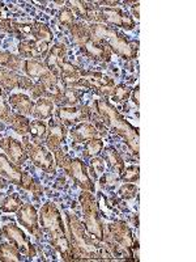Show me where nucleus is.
Listing matches in <instances>:
<instances>
[{
    "instance_id": "nucleus-38",
    "label": "nucleus",
    "mask_w": 196,
    "mask_h": 262,
    "mask_svg": "<svg viewBox=\"0 0 196 262\" xmlns=\"http://www.w3.org/2000/svg\"><path fill=\"white\" fill-rule=\"evenodd\" d=\"M131 93H132V88L130 85H126V84H118L115 86V91H114L113 96V101L115 104H125L130 100Z\"/></svg>"
},
{
    "instance_id": "nucleus-21",
    "label": "nucleus",
    "mask_w": 196,
    "mask_h": 262,
    "mask_svg": "<svg viewBox=\"0 0 196 262\" xmlns=\"http://www.w3.org/2000/svg\"><path fill=\"white\" fill-rule=\"evenodd\" d=\"M50 50V45L42 43L36 39H22L17 46L18 55L24 59H34L39 60L46 57V54Z\"/></svg>"
},
{
    "instance_id": "nucleus-15",
    "label": "nucleus",
    "mask_w": 196,
    "mask_h": 262,
    "mask_svg": "<svg viewBox=\"0 0 196 262\" xmlns=\"http://www.w3.org/2000/svg\"><path fill=\"white\" fill-rule=\"evenodd\" d=\"M36 85L37 84L24 74L12 71L6 67H0V86L3 88V91L21 90L32 95L36 90Z\"/></svg>"
},
{
    "instance_id": "nucleus-26",
    "label": "nucleus",
    "mask_w": 196,
    "mask_h": 262,
    "mask_svg": "<svg viewBox=\"0 0 196 262\" xmlns=\"http://www.w3.org/2000/svg\"><path fill=\"white\" fill-rule=\"evenodd\" d=\"M104 159L105 161H106L107 165H109V167L116 173V176L120 179L123 174V170H125L126 168V163L125 160H123L122 155H120L114 147H107V148H105Z\"/></svg>"
},
{
    "instance_id": "nucleus-43",
    "label": "nucleus",
    "mask_w": 196,
    "mask_h": 262,
    "mask_svg": "<svg viewBox=\"0 0 196 262\" xmlns=\"http://www.w3.org/2000/svg\"><path fill=\"white\" fill-rule=\"evenodd\" d=\"M131 95H132V101H134V104L139 107L140 106V100H139L140 98V86H139V84H137L134 90H132V93H131Z\"/></svg>"
},
{
    "instance_id": "nucleus-11",
    "label": "nucleus",
    "mask_w": 196,
    "mask_h": 262,
    "mask_svg": "<svg viewBox=\"0 0 196 262\" xmlns=\"http://www.w3.org/2000/svg\"><path fill=\"white\" fill-rule=\"evenodd\" d=\"M115 81L110 76H107V75L102 74V72L84 71V70H81L80 79H79L75 88L93 90L101 97L111 98L114 91H115Z\"/></svg>"
},
{
    "instance_id": "nucleus-28",
    "label": "nucleus",
    "mask_w": 196,
    "mask_h": 262,
    "mask_svg": "<svg viewBox=\"0 0 196 262\" xmlns=\"http://www.w3.org/2000/svg\"><path fill=\"white\" fill-rule=\"evenodd\" d=\"M16 23H17V20L12 15L9 7H7L6 4H0V30H3L4 33H8V34L15 36Z\"/></svg>"
},
{
    "instance_id": "nucleus-40",
    "label": "nucleus",
    "mask_w": 196,
    "mask_h": 262,
    "mask_svg": "<svg viewBox=\"0 0 196 262\" xmlns=\"http://www.w3.org/2000/svg\"><path fill=\"white\" fill-rule=\"evenodd\" d=\"M140 179V167L139 165H128L123 170L120 177L122 182H130V184H137Z\"/></svg>"
},
{
    "instance_id": "nucleus-46",
    "label": "nucleus",
    "mask_w": 196,
    "mask_h": 262,
    "mask_svg": "<svg viewBox=\"0 0 196 262\" xmlns=\"http://www.w3.org/2000/svg\"><path fill=\"white\" fill-rule=\"evenodd\" d=\"M0 138H2V137H0Z\"/></svg>"
},
{
    "instance_id": "nucleus-20",
    "label": "nucleus",
    "mask_w": 196,
    "mask_h": 262,
    "mask_svg": "<svg viewBox=\"0 0 196 262\" xmlns=\"http://www.w3.org/2000/svg\"><path fill=\"white\" fill-rule=\"evenodd\" d=\"M67 62H68V59H67V46L63 42L54 43L50 48V50H48V53L46 54L45 59H43V63L46 64V67L57 78L59 76L60 71H62V69L64 67Z\"/></svg>"
},
{
    "instance_id": "nucleus-5",
    "label": "nucleus",
    "mask_w": 196,
    "mask_h": 262,
    "mask_svg": "<svg viewBox=\"0 0 196 262\" xmlns=\"http://www.w3.org/2000/svg\"><path fill=\"white\" fill-rule=\"evenodd\" d=\"M104 244L114 259H134V250L139 249L130 226L125 221H114L105 227Z\"/></svg>"
},
{
    "instance_id": "nucleus-45",
    "label": "nucleus",
    "mask_w": 196,
    "mask_h": 262,
    "mask_svg": "<svg viewBox=\"0 0 196 262\" xmlns=\"http://www.w3.org/2000/svg\"><path fill=\"white\" fill-rule=\"evenodd\" d=\"M2 53H3V50H2V49H0V55H2Z\"/></svg>"
},
{
    "instance_id": "nucleus-32",
    "label": "nucleus",
    "mask_w": 196,
    "mask_h": 262,
    "mask_svg": "<svg viewBox=\"0 0 196 262\" xmlns=\"http://www.w3.org/2000/svg\"><path fill=\"white\" fill-rule=\"evenodd\" d=\"M20 189L30 191V193L34 194L36 196H42L43 194H45V189H43L41 182H39L38 180L34 179V177L28 172H24V176H22V181H21Z\"/></svg>"
},
{
    "instance_id": "nucleus-22",
    "label": "nucleus",
    "mask_w": 196,
    "mask_h": 262,
    "mask_svg": "<svg viewBox=\"0 0 196 262\" xmlns=\"http://www.w3.org/2000/svg\"><path fill=\"white\" fill-rule=\"evenodd\" d=\"M84 93L85 91L80 88H68V86L62 85L60 90L50 100L55 104V106H76L80 104Z\"/></svg>"
},
{
    "instance_id": "nucleus-10",
    "label": "nucleus",
    "mask_w": 196,
    "mask_h": 262,
    "mask_svg": "<svg viewBox=\"0 0 196 262\" xmlns=\"http://www.w3.org/2000/svg\"><path fill=\"white\" fill-rule=\"evenodd\" d=\"M21 72L29 79H32L34 83H38L45 86L48 92L47 98L53 97L60 90V86L63 85L59 81V79L41 60L24 59L22 67H21Z\"/></svg>"
},
{
    "instance_id": "nucleus-3",
    "label": "nucleus",
    "mask_w": 196,
    "mask_h": 262,
    "mask_svg": "<svg viewBox=\"0 0 196 262\" xmlns=\"http://www.w3.org/2000/svg\"><path fill=\"white\" fill-rule=\"evenodd\" d=\"M39 226L50 240V244L57 250L63 261H72L71 243H69L67 228L63 221V215L51 201L42 205L38 212Z\"/></svg>"
},
{
    "instance_id": "nucleus-19",
    "label": "nucleus",
    "mask_w": 196,
    "mask_h": 262,
    "mask_svg": "<svg viewBox=\"0 0 196 262\" xmlns=\"http://www.w3.org/2000/svg\"><path fill=\"white\" fill-rule=\"evenodd\" d=\"M0 149L6 154L9 160L15 163L18 167H22L28 160V152L25 149L24 144L13 139L12 137H2L0 138Z\"/></svg>"
},
{
    "instance_id": "nucleus-39",
    "label": "nucleus",
    "mask_w": 196,
    "mask_h": 262,
    "mask_svg": "<svg viewBox=\"0 0 196 262\" xmlns=\"http://www.w3.org/2000/svg\"><path fill=\"white\" fill-rule=\"evenodd\" d=\"M13 112L11 111V106L8 104V97L4 93L3 88L0 86V121L8 123Z\"/></svg>"
},
{
    "instance_id": "nucleus-25",
    "label": "nucleus",
    "mask_w": 196,
    "mask_h": 262,
    "mask_svg": "<svg viewBox=\"0 0 196 262\" xmlns=\"http://www.w3.org/2000/svg\"><path fill=\"white\" fill-rule=\"evenodd\" d=\"M54 111H55V104L51 101L50 98L39 97L34 102V109H33L32 116L36 119L47 121V119H50L53 117Z\"/></svg>"
},
{
    "instance_id": "nucleus-8",
    "label": "nucleus",
    "mask_w": 196,
    "mask_h": 262,
    "mask_svg": "<svg viewBox=\"0 0 196 262\" xmlns=\"http://www.w3.org/2000/svg\"><path fill=\"white\" fill-rule=\"evenodd\" d=\"M79 202H80L81 211H83V224L85 227L86 232L100 243H104L105 227L102 223L98 202L95 200L94 194L92 191L83 190L79 195Z\"/></svg>"
},
{
    "instance_id": "nucleus-29",
    "label": "nucleus",
    "mask_w": 196,
    "mask_h": 262,
    "mask_svg": "<svg viewBox=\"0 0 196 262\" xmlns=\"http://www.w3.org/2000/svg\"><path fill=\"white\" fill-rule=\"evenodd\" d=\"M30 122H32V121H30L28 117L13 112L12 117H11V119H9L8 125H9V127L15 131L16 134L21 135V137L24 138V137H28V135H29Z\"/></svg>"
},
{
    "instance_id": "nucleus-36",
    "label": "nucleus",
    "mask_w": 196,
    "mask_h": 262,
    "mask_svg": "<svg viewBox=\"0 0 196 262\" xmlns=\"http://www.w3.org/2000/svg\"><path fill=\"white\" fill-rule=\"evenodd\" d=\"M47 128L48 126L43 121H41V119H34V121L30 122L29 135L34 140L45 139L46 135H47Z\"/></svg>"
},
{
    "instance_id": "nucleus-1",
    "label": "nucleus",
    "mask_w": 196,
    "mask_h": 262,
    "mask_svg": "<svg viewBox=\"0 0 196 262\" xmlns=\"http://www.w3.org/2000/svg\"><path fill=\"white\" fill-rule=\"evenodd\" d=\"M65 228L71 243L72 261H113V256L98 240L86 232L76 214L65 212Z\"/></svg>"
},
{
    "instance_id": "nucleus-35",
    "label": "nucleus",
    "mask_w": 196,
    "mask_h": 262,
    "mask_svg": "<svg viewBox=\"0 0 196 262\" xmlns=\"http://www.w3.org/2000/svg\"><path fill=\"white\" fill-rule=\"evenodd\" d=\"M105 167H106V161L101 156H95L90 159V164L88 165V172L93 181H98V179L104 174Z\"/></svg>"
},
{
    "instance_id": "nucleus-17",
    "label": "nucleus",
    "mask_w": 196,
    "mask_h": 262,
    "mask_svg": "<svg viewBox=\"0 0 196 262\" xmlns=\"http://www.w3.org/2000/svg\"><path fill=\"white\" fill-rule=\"evenodd\" d=\"M16 214H17V222L20 226L24 227L30 235L39 240L43 235V231L39 226V216L36 206L32 203H22Z\"/></svg>"
},
{
    "instance_id": "nucleus-4",
    "label": "nucleus",
    "mask_w": 196,
    "mask_h": 262,
    "mask_svg": "<svg viewBox=\"0 0 196 262\" xmlns=\"http://www.w3.org/2000/svg\"><path fill=\"white\" fill-rule=\"evenodd\" d=\"M93 39L107 46L110 51L125 60H134L139 55V41H132L125 33L102 24H88Z\"/></svg>"
},
{
    "instance_id": "nucleus-16",
    "label": "nucleus",
    "mask_w": 196,
    "mask_h": 262,
    "mask_svg": "<svg viewBox=\"0 0 196 262\" xmlns=\"http://www.w3.org/2000/svg\"><path fill=\"white\" fill-rule=\"evenodd\" d=\"M67 135H68V130L63 123H60L58 119L57 121H50L47 135L45 138V144L46 148L53 154L55 160L65 154L62 147L67 139Z\"/></svg>"
},
{
    "instance_id": "nucleus-37",
    "label": "nucleus",
    "mask_w": 196,
    "mask_h": 262,
    "mask_svg": "<svg viewBox=\"0 0 196 262\" xmlns=\"http://www.w3.org/2000/svg\"><path fill=\"white\" fill-rule=\"evenodd\" d=\"M57 18L60 27L65 28V29H69V28L76 23V15H75L74 11L67 6L63 7L59 12H58Z\"/></svg>"
},
{
    "instance_id": "nucleus-2",
    "label": "nucleus",
    "mask_w": 196,
    "mask_h": 262,
    "mask_svg": "<svg viewBox=\"0 0 196 262\" xmlns=\"http://www.w3.org/2000/svg\"><path fill=\"white\" fill-rule=\"evenodd\" d=\"M92 109L94 111L95 117L100 119V122L107 130L113 131L114 134L122 138L128 148L131 149V152L136 158H139V130L134 125H131L107 98L101 97L94 100Z\"/></svg>"
},
{
    "instance_id": "nucleus-14",
    "label": "nucleus",
    "mask_w": 196,
    "mask_h": 262,
    "mask_svg": "<svg viewBox=\"0 0 196 262\" xmlns=\"http://www.w3.org/2000/svg\"><path fill=\"white\" fill-rule=\"evenodd\" d=\"M0 233L3 237H6L11 244L15 245L17 249H20L21 254L27 256L28 258L32 259L36 257L37 249L36 247L30 243L29 237L25 235V232L18 226L13 223H7L2 226Z\"/></svg>"
},
{
    "instance_id": "nucleus-6",
    "label": "nucleus",
    "mask_w": 196,
    "mask_h": 262,
    "mask_svg": "<svg viewBox=\"0 0 196 262\" xmlns=\"http://www.w3.org/2000/svg\"><path fill=\"white\" fill-rule=\"evenodd\" d=\"M68 30L71 33V37L74 39V43L76 45V48L86 58H89L90 60H94V62H111L113 53L110 51V49L93 39L88 24H85L84 21H79V23L76 21Z\"/></svg>"
},
{
    "instance_id": "nucleus-41",
    "label": "nucleus",
    "mask_w": 196,
    "mask_h": 262,
    "mask_svg": "<svg viewBox=\"0 0 196 262\" xmlns=\"http://www.w3.org/2000/svg\"><path fill=\"white\" fill-rule=\"evenodd\" d=\"M137 195V186L136 184H130V182H123V185L119 188L118 196L122 201L132 200Z\"/></svg>"
},
{
    "instance_id": "nucleus-18",
    "label": "nucleus",
    "mask_w": 196,
    "mask_h": 262,
    "mask_svg": "<svg viewBox=\"0 0 196 262\" xmlns=\"http://www.w3.org/2000/svg\"><path fill=\"white\" fill-rule=\"evenodd\" d=\"M107 134V128L102 126L101 128H98L97 125L92 122H81L79 125L74 126L69 131V137L72 138L74 144H84L85 142L94 138H102L104 135Z\"/></svg>"
},
{
    "instance_id": "nucleus-34",
    "label": "nucleus",
    "mask_w": 196,
    "mask_h": 262,
    "mask_svg": "<svg viewBox=\"0 0 196 262\" xmlns=\"http://www.w3.org/2000/svg\"><path fill=\"white\" fill-rule=\"evenodd\" d=\"M67 7L74 11L76 17L83 18L84 21L88 23L89 20V12H90V4L88 2H83V0H72V2H65Z\"/></svg>"
},
{
    "instance_id": "nucleus-9",
    "label": "nucleus",
    "mask_w": 196,
    "mask_h": 262,
    "mask_svg": "<svg viewBox=\"0 0 196 262\" xmlns=\"http://www.w3.org/2000/svg\"><path fill=\"white\" fill-rule=\"evenodd\" d=\"M57 167H60L65 172V174L71 177L74 184H76L81 190L92 191L94 193L95 185L94 181L90 179L88 172V165L84 163L83 159L71 158L67 154L62 155L55 160Z\"/></svg>"
},
{
    "instance_id": "nucleus-42",
    "label": "nucleus",
    "mask_w": 196,
    "mask_h": 262,
    "mask_svg": "<svg viewBox=\"0 0 196 262\" xmlns=\"http://www.w3.org/2000/svg\"><path fill=\"white\" fill-rule=\"evenodd\" d=\"M131 16H132V18H136L137 21H139V18H140V3L139 2H136V3H132V6H131Z\"/></svg>"
},
{
    "instance_id": "nucleus-44",
    "label": "nucleus",
    "mask_w": 196,
    "mask_h": 262,
    "mask_svg": "<svg viewBox=\"0 0 196 262\" xmlns=\"http://www.w3.org/2000/svg\"><path fill=\"white\" fill-rule=\"evenodd\" d=\"M7 185H8V181H6V180L0 177V190L4 188H7Z\"/></svg>"
},
{
    "instance_id": "nucleus-30",
    "label": "nucleus",
    "mask_w": 196,
    "mask_h": 262,
    "mask_svg": "<svg viewBox=\"0 0 196 262\" xmlns=\"http://www.w3.org/2000/svg\"><path fill=\"white\" fill-rule=\"evenodd\" d=\"M21 206H22V201L17 193L7 194L0 198V211L6 212V214L17 212Z\"/></svg>"
},
{
    "instance_id": "nucleus-31",
    "label": "nucleus",
    "mask_w": 196,
    "mask_h": 262,
    "mask_svg": "<svg viewBox=\"0 0 196 262\" xmlns=\"http://www.w3.org/2000/svg\"><path fill=\"white\" fill-rule=\"evenodd\" d=\"M105 148V142L102 138H94L84 143L83 147V158L84 159H93L95 156H100Z\"/></svg>"
},
{
    "instance_id": "nucleus-24",
    "label": "nucleus",
    "mask_w": 196,
    "mask_h": 262,
    "mask_svg": "<svg viewBox=\"0 0 196 262\" xmlns=\"http://www.w3.org/2000/svg\"><path fill=\"white\" fill-rule=\"evenodd\" d=\"M34 100L27 93L17 92V93H11L8 96V104L9 106L12 107L13 111L18 114L28 117L33 114V109H34Z\"/></svg>"
},
{
    "instance_id": "nucleus-12",
    "label": "nucleus",
    "mask_w": 196,
    "mask_h": 262,
    "mask_svg": "<svg viewBox=\"0 0 196 262\" xmlns=\"http://www.w3.org/2000/svg\"><path fill=\"white\" fill-rule=\"evenodd\" d=\"M22 144L27 149L29 159L37 168L48 173V174L57 173V163H55L53 154L45 146H42L39 140L30 139L29 135H28V137H24Z\"/></svg>"
},
{
    "instance_id": "nucleus-23",
    "label": "nucleus",
    "mask_w": 196,
    "mask_h": 262,
    "mask_svg": "<svg viewBox=\"0 0 196 262\" xmlns=\"http://www.w3.org/2000/svg\"><path fill=\"white\" fill-rule=\"evenodd\" d=\"M22 176H24V170H21V167L9 160L6 154L0 152V177L8 181L9 184L20 188Z\"/></svg>"
},
{
    "instance_id": "nucleus-33",
    "label": "nucleus",
    "mask_w": 196,
    "mask_h": 262,
    "mask_svg": "<svg viewBox=\"0 0 196 262\" xmlns=\"http://www.w3.org/2000/svg\"><path fill=\"white\" fill-rule=\"evenodd\" d=\"M20 249L11 243H2L0 244V261L2 262H18L21 261Z\"/></svg>"
},
{
    "instance_id": "nucleus-27",
    "label": "nucleus",
    "mask_w": 196,
    "mask_h": 262,
    "mask_svg": "<svg viewBox=\"0 0 196 262\" xmlns=\"http://www.w3.org/2000/svg\"><path fill=\"white\" fill-rule=\"evenodd\" d=\"M32 37L36 41L51 45L54 39V33L47 24L39 23V21H33L32 23Z\"/></svg>"
},
{
    "instance_id": "nucleus-13",
    "label": "nucleus",
    "mask_w": 196,
    "mask_h": 262,
    "mask_svg": "<svg viewBox=\"0 0 196 262\" xmlns=\"http://www.w3.org/2000/svg\"><path fill=\"white\" fill-rule=\"evenodd\" d=\"M54 114L65 127H74L81 122H88L93 117V109L89 105H76V106H55Z\"/></svg>"
},
{
    "instance_id": "nucleus-7",
    "label": "nucleus",
    "mask_w": 196,
    "mask_h": 262,
    "mask_svg": "<svg viewBox=\"0 0 196 262\" xmlns=\"http://www.w3.org/2000/svg\"><path fill=\"white\" fill-rule=\"evenodd\" d=\"M90 12L88 24H102L110 28H120L125 30H134L136 27V21L132 16L119 7H100L95 3L90 2Z\"/></svg>"
}]
</instances>
